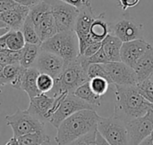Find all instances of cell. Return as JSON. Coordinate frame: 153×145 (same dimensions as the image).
I'll list each match as a JSON object with an SVG mask.
<instances>
[{
	"label": "cell",
	"mask_w": 153,
	"mask_h": 145,
	"mask_svg": "<svg viewBox=\"0 0 153 145\" xmlns=\"http://www.w3.org/2000/svg\"><path fill=\"white\" fill-rule=\"evenodd\" d=\"M97 17L98 15L94 12L91 4L84 6L79 11L74 29L79 40V55H82L85 49L91 44L94 43L90 37V29Z\"/></svg>",
	"instance_id": "obj_9"
},
{
	"label": "cell",
	"mask_w": 153,
	"mask_h": 145,
	"mask_svg": "<svg viewBox=\"0 0 153 145\" xmlns=\"http://www.w3.org/2000/svg\"><path fill=\"white\" fill-rule=\"evenodd\" d=\"M55 84V79L45 73H39L37 78V87L41 94L49 93Z\"/></svg>",
	"instance_id": "obj_29"
},
{
	"label": "cell",
	"mask_w": 153,
	"mask_h": 145,
	"mask_svg": "<svg viewBox=\"0 0 153 145\" xmlns=\"http://www.w3.org/2000/svg\"><path fill=\"white\" fill-rule=\"evenodd\" d=\"M136 73L138 83L142 82L153 74V46L152 45L146 53L139 59L133 68Z\"/></svg>",
	"instance_id": "obj_18"
},
{
	"label": "cell",
	"mask_w": 153,
	"mask_h": 145,
	"mask_svg": "<svg viewBox=\"0 0 153 145\" xmlns=\"http://www.w3.org/2000/svg\"><path fill=\"white\" fill-rule=\"evenodd\" d=\"M37 1H42V0H37Z\"/></svg>",
	"instance_id": "obj_48"
},
{
	"label": "cell",
	"mask_w": 153,
	"mask_h": 145,
	"mask_svg": "<svg viewBox=\"0 0 153 145\" xmlns=\"http://www.w3.org/2000/svg\"><path fill=\"white\" fill-rule=\"evenodd\" d=\"M130 145H139L153 131V109L145 115L126 123Z\"/></svg>",
	"instance_id": "obj_11"
},
{
	"label": "cell",
	"mask_w": 153,
	"mask_h": 145,
	"mask_svg": "<svg viewBox=\"0 0 153 145\" xmlns=\"http://www.w3.org/2000/svg\"><path fill=\"white\" fill-rule=\"evenodd\" d=\"M150 79H151V81H152V86H153V74L150 77Z\"/></svg>",
	"instance_id": "obj_46"
},
{
	"label": "cell",
	"mask_w": 153,
	"mask_h": 145,
	"mask_svg": "<svg viewBox=\"0 0 153 145\" xmlns=\"http://www.w3.org/2000/svg\"><path fill=\"white\" fill-rule=\"evenodd\" d=\"M5 121L12 128L15 138L38 131H45V123L36 119L27 110L17 109L13 114L5 116Z\"/></svg>",
	"instance_id": "obj_5"
},
{
	"label": "cell",
	"mask_w": 153,
	"mask_h": 145,
	"mask_svg": "<svg viewBox=\"0 0 153 145\" xmlns=\"http://www.w3.org/2000/svg\"><path fill=\"white\" fill-rule=\"evenodd\" d=\"M65 66V62L60 56L40 49L34 68H36L39 73L48 74L56 79L60 76Z\"/></svg>",
	"instance_id": "obj_14"
},
{
	"label": "cell",
	"mask_w": 153,
	"mask_h": 145,
	"mask_svg": "<svg viewBox=\"0 0 153 145\" xmlns=\"http://www.w3.org/2000/svg\"><path fill=\"white\" fill-rule=\"evenodd\" d=\"M12 64L8 55L6 54V53H0V65L2 67H4V66H7V65H10Z\"/></svg>",
	"instance_id": "obj_39"
},
{
	"label": "cell",
	"mask_w": 153,
	"mask_h": 145,
	"mask_svg": "<svg viewBox=\"0 0 153 145\" xmlns=\"http://www.w3.org/2000/svg\"><path fill=\"white\" fill-rule=\"evenodd\" d=\"M20 145H44L50 143V136L45 131H38L17 138Z\"/></svg>",
	"instance_id": "obj_26"
},
{
	"label": "cell",
	"mask_w": 153,
	"mask_h": 145,
	"mask_svg": "<svg viewBox=\"0 0 153 145\" xmlns=\"http://www.w3.org/2000/svg\"><path fill=\"white\" fill-rule=\"evenodd\" d=\"M90 86L92 89V91L99 96H103L109 87V83L107 79L103 78H93L89 80Z\"/></svg>",
	"instance_id": "obj_30"
},
{
	"label": "cell",
	"mask_w": 153,
	"mask_h": 145,
	"mask_svg": "<svg viewBox=\"0 0 153 145\" xmlns=\"http://www.w3.org/2000/svg\"><path fill=\"white\" fill-rule=\"evenodd\" d=\"M4 28H8V27L6 26V24H5L4 22H3V21L0 20V29H4Z\"/></svg>",
	"instance_id": "obj_45"
},
{
	"label": "cell",
	"mask_w": 153,
	"mask_h": 145,
	"mask_svg": "<svg viewBox=\"0 0 153 145\" xmlns=\"http://www.w3.org/2000/svg\"><path fill=\"white\" fill-rule=\"evenodd\" d=\"M21 30L23 34V37H24L26 43L32 44V45H41L42 42L37 34V31L35 29V26L33 25L31 21L29 19V17L26 18Z\"/></svg>",
	"instance_id": "obj_28"
},
{
	"label": "cell",
	"mask_w": 153,
	"mask_h": 145,
	"mask_svg": "<svg viewBox=\"0 0 153 145\" xmlns=\"http://www.w3.org/2000/svg\"><path fill=\"white\" fill-rule=\"evenodd\" d=\"M40 49L60 56L65 65L75 61L79 56V40L74 30L58 32L42 42Z\"/></svg>",
	"instance_id": "obj_4"
},
{
	"label": "cell",
	"mask_w": 153,
	"mask_h": 145,
	"mask_svg": "<svg viewBox=\"0 0 153 145\" xmlns=\"http://www.w3.org/2000/svg\"><path fill=\"white\" fill-rule=\"evenodd\" d=\"M139 93L146 99L149 103L153 104V86L150 78H147L136 85Z\"/></svg>",
	"instance_id": "obj_32"
},
{
	"label": "cell",
	"mask_w": 153,
	"mask_h": 145,
	"mask_svg": "<svg viewBox=\"0 0 153 145\" xmlns=\"http://www.w3.org/2000/svg\"><path fill=\"white\" fill-rule=\"evenodd\" d=\"M100 118L93 110H83L71 115L56 128V143L57 145H67L97 129Z\"/></svg>",
	"instance_id": "obj_2"
},
{
	"label": "cell",
	"mask_w": 153,
	"mask_h": 145,
	"mask_svg": "<svg viewBox=\"0 0 153 145\" xmlns=\"http://www.w3.org/2000/svg\"><path fill=\"white\" fill-rule=\"evenodd\" d=\"M83 110H96V107L87 103L83 100L80 99L74 94H67L61 102L59 107L53 114L49 123L56 128L71 115Z\"/></svg>",
	"instance_id": "obj_10"
},
{
	"label": "cell",
	"mask_w": 153,
	"mask_h": 145,
	"mask_svg": "<svg viewBox=\"0 0 153 145\" xmlns=\"http://www.w3.org/2000/svg\"><path fill=\"white\" fill-rule=\"evenodd\" d=\"M5 53L8 55V57H9L12 64H20L21 63L22 50H20V51H11V50H7Z\"/></svg>",
	"instance_id": "obj_35"
},
{
	"label": "cell",
	"mask_w": 153,
	"mask_h": 145,
	"mask_svg": "<svg viewBox=\"0 0 153 145\" xmlns=\"http://www.w3.org/2000/svg\"><path fill=\"white\" fill-rule=\"evenodd\" d=\"M110 34L109 23L105 20V12L100 13L92 22L90 29V37L94 43H102Z\"/></svg>",
	"instance_id": "obj_19"
},
{
	"label": "cell",
	"mask_w": 153,
	"mask_h": 145,
	"mask_svg": "<svg viewBox=\"0 0 153 145\" xmlns=\"http://www.w3.org/2000/svg\"><path fill=\"white\" fill-rule=\"evenodd\" d=\"M116 105L113 116L124 122L145 115L152 104L139 93L136 86H115Z\"/></svg>",
	"instance_id": "obj_1"
},
{
	"label": "cell",
	"mask_w": 153,
	"mask_h": 145,
	"mask_svg": "<svg viewBox=\"0 0 153 145\" xmlns=\"http://www.w3.org/2000/svg\"><path fill=\"white\" fill-rule=\"evenodd\" d=\"M101 45H102V43H92V44H91L85 49L84 53L81 56H83V57H91V56H92L93 54H95L101 48Z\"/></svg>",
	"instance_id": "obj_34"
},
{
	"label": "cell",
	"mask_w": 153,
	"mask_h": 145,
	"mask_svg": "<svg viewBox=\"0 0 153 145\" xmlns=\"http://www.w3.org/2000/svg\"><path fill=\"white\" fill-rule=\"evenodd\" d=\"M123 42L115 35L109 34L102 42L101 47L108 60V62H121L120 51Z\"/></svg>",
	"instance_id": "obj_20"
},
{
	"label": "cell",
	"mask_w": 153,
	"mask_h": 145,
	"mask_svg": "<svg viewBox=\"0 0 153 145\" xmlns=\"http://www.w3.org/2000/svg\"><path fill=\"white\" fill-rule=\"evenodd\" d=\"M39 75V71L34 67L24 69L22 74L20 89L23 90L28 94L30 99L34 98L41 94L37 87V78Z\"/></svg>",
	"instance_id": "obj_17"
},
{
	"label": "cell",
	"mask_w": 153,
	"mask_h": 145,
	"mask_svg": "<svg viewBox=\"0 0 153 145\" xmlns=\"http://www.w3.org/2000/svg\"><path fill=\"white\" fill-rule=\"evenodd\" d=\"M49 12H51V8L49 4L45 1H38L36 4L30 7L28 17L31 21L34 26L38 25L41 20H43Z\"/></svg>",
	"instance_id": "obj_22"
},
{
	"label": "cell",
	"mask_w": 153,
	"mask_h": 145,
	"mask_svg": "<svg viewBox=\"0 0 153 145\" xmlns=\"http://www.w3.org/2000/svg\"><path fill=\"white\" fill-rule=\"evenodd\" d=\"M24 69L25 68H23L20 64H10L4 66L3 69V72L8 84H10L16 89H20L21 77Z\"/></svg>",
	"instance_id": "obj_25"
},
{
	"label": "cell",
	"mask_w": 153,
	"mask_h": 145,
	"mask_svg": "<svg viewBox=\"0 0 153 145\" xmlns=\"http://www.w3.org/2000/svg\"><path fill=\"white\" fill-rule=\"evenodd\" d=\"M89 80L87 69L82 66L78 56L75 61L65 66L60 76L55 79L52 90L48 94L53 97H56L62 94H74L79 86Z\"/></svg>",
	"instance_id": "obj_3"
},
{
	"label": "cell",
	"mask_w": 153,
	"mask_h": 145,
	"mask_svg": "<svg viewBox=\"0 0 153 145\" xmlns=\"http://www.w3.org/2000/svg\"><path fill=\"white\" fill-rule=\"evenodd\" d=\"M39 52L40 45L26 43L24 47L22 49V59L20 63L21 66H22L25 69L34 67Z\"/></svg>",
	"instance_id": "obj_23"
},
{
	"label": "cell",
	"mask_w": 153,
	"mask_h": 145,
	"mask_svg": "<svg viewBox=\"0 0 153 145\" xmlns=\"http://www.w3.org/2000/svg\"><path fill=\"white\" fill-rule=\"evenodd\" d=\"M18 5L13 0H0V13L8 10H12Z\"/></svg>",
	"instance_id": "obj_36"
},
{
	"label": "cell",
	"mask_w": 153,
	"mask_h": 145,
	"mask_svg": "<svg viewBox=\"0 0 153 145\" xmlns=\"http://www.w3.org/2000/svg\"><path fill=\"white\" fill-rule=\"evenodd\" d=\"M26 42L22 30L10 29L6 33V45L8 50L11 51H20L22 50Z\"/></svg>",
	"instance_id": "obj_27"
},
{
	"label": "cell",
	"mask_w": 153,
	"mask_h": 145,
	"mask_svg": "<svg viewBox=\"0 0 153 145\" xmlns=\"http://www.w3.org/2000/svg\"><path fill=\"white\" fill-rule=\"evenodd\" d=\"M30 7L18 4L12 10L5 11L0 13V20L6 24L10 29L21 30L22 25L28 17Z\"/></svg>",
	"instance_id": "obj_16"
},
{
	"label": "cell",
	"mask_w": 153,
	"mask_h": 145,
	"mask_svg": "<svg viewBox=\"0 0 153 145\" xmlns=\"http://www.w3.org/2000/svg\"><path fill=\"white\" fill-rule=\"evenodd\" d=\"M8 50L6 45V34L0 37V53H5Z\"/></svg>",
	"instance_id": "obj_40"
},
{
	"label": "cell",
	"mask_w": 153,
	"mask_h": 145,
	"mask_svg": "<svg viewBox=\"0 0 153 145\" xmlns=\"http://www.w3.org/2000/svg\"><path fill=\"white\" fill-rule=\"evenodd\" d=\"M97 131L98 130L95 129L67 145H97V143H96Z\"/></svg>",
	"instance_id": "obj_33"
},
{
	"label": "cell",
	"mask_w": 153,
	"mask_h": 145,
	"mask_svg": "<svg viewBox=\"0 0 153 145\" xmlns=\"http://www.w3.org/2000/svg\"><path fill=\"white\" fill-rule=\"evenodd\" d=\"M151 137L153 139V131H152V135H151Z\"/></svg>",
	"instance_id": "obj_47"
},
{
	"label": "cell",
	"mask_w": 153,
	"mask_h": 145,
	"mask_svg": "<svg viewBox=\"0 0 153 145\" xmlns=\"http://www.w3.org/2000/svg\"><path fill=\"white\" fill-rule=\"evenodd\" d=\"M45 1L50 5L51 12L55 19L58 32L74 30L80 10L61 0Z\"/></svg>",
	"instance_id": "obj_8"
},
{
	"label": "cell",
	"mask_w": 153,
	"mask_h": 145,
	"mask_svg": "<svg viewBox=\"0 0 153 145\" xmlns=\"http://www.w3.org/2000/svg\"><path fill=\"white\" fill-rule=\"evenodd\" d=\"M152 109H153V104H152Z\"/></svg>",
	"instance_id": "obj_49"
},
{
	"label": "cell",
	"mask_w": 153,
	"mask_h": 145,
	"mask_svg": "<svg viewBox=\"0 0 153 145\" xmlns=\"http://www.w3.org/2000/svg\"><path fill=\"white\" fill-rule=\"evenodd\" d=\"M10 30V29L9 28H4V29H0V37H2V36H4V35H5L8 31Z\"/></svg>",
	"instance_id": "obj_44"
},
{
	"label": "cell",
	"mask_w": 153,
	"mask_h": 145,
	"mask_svg": "<svg viewBox=\"0 0 153 145\" xmlns=\"http://www.w3.org/2000/svg\"><path fill=\"white\" fill-rule=\"evenodd\" d=\"M97 130L110 145H130L126 124L115 118H100Z\"/></svg>",
	"instance_id": "obj_6"
},
{
	"label": "cell",
	"mask_w": 153,
	"mask_h": 145,
	"mask_svg": "<svg viewBox=\"0 0 153 145\" xmlns=\"http://www.w3.org/2000/svg\"><path fill=\"white\" fill-rule=\"evenodd\" d=\"M87 74L89 79H91L93 78H103L108 81V83L111 85L109 77L108 75V72L105 69L104 64H91L88 67Z\"/></svg>",
	"instance_id": "obj_31"
},
{
	"label": "cell",
	"mask_w": 153,
	"mask_h": 145,
	"mask_svg": "<svg viewBox=\"0 0 153 145\" xmlns=\"http://www.w3.org/2000/svg\"><path fill=\"white\" fill-rule=\"evenodd\" d=\"M96 143L97 145H110L108 143V141L100 135L99 131H97V135H96Z\"/></svg>",
	"instance_id": "obj_42"
},
{
	"label": "cell",
	"mask_w": 153,
	"mask_h": 145,
	"mask_svg": "<svg viewBox=\"0 0 153 145\" xmlns=\"http://www.w3.org/2000/svg\"><path fill=\"white\" fill-rule=\"evenodd\" d=\"M140 0H118L119 6L122 10L126 11L128 8H132L136 6L139 4Z\"/></svg>",
	"instance_id": "obj_38"
},
{
	"label": "cell",
	"mask_w": 153,
	"mask_h": 145,
	"mask_svg": "<svg viewBox=\"0 0 153 145\" xmlns=\"http://www.w3.org/2000/svg\"><path fill=\"white\" fill-rule=\"evenodd\" d=\"M74 94L96 108L98 106H100V104H101V96L97 95L92 91V89L90 86L89 81L84 83L81 86H79L74 91Z\"/></svg>",
	"instance_id": "obj_24"
},
{
	"label": "cell",
	"mask_w": 153,
	"mask_h": 145,
	"mask_svg": "<svg viewBox=\"0 0 153 145\" xmlns=\"http://www.w3.org/2000/svg\"><path fill=\"white\" fill-rule=\"evenodd\" d=\"M110 33L117 37L123 43L143 39V25L131 19H121L109 23Z\"/></svg>",
	"instance_id": "obj_13"
},
{
	"label": "cell",
	"mask_w": 153,
	"mask_h": 145,
	"mask_svg": "<svg viewBox=\"0 0 153 145\" xmlns=\"http://www.w3.org/2000/svg\"><path fill=\"white\" fill-rule=\"evenodd\" d=\"M111 84L115 86H136L138 78L134 70L123 62L104 64Z\"/></svg>",
	"instance_id": "obj_12"
},
{
	"label": "cell",
	"mask_w": 153,
	"mask_h": 145,
	"mask_svg": "<svg viewBox=\"0 0 153 145\" xmlns=\"http://www.w3.org/2000/svg\"><path fill=\"white\" fill-rule=\"evenodd\" d=\"M13 1L15 2L18 4L28 6V7H30L31 5H33L34 4H36L38 2L37 0H13Z\"/></svg>",
	"instance_id": "obj_41"
},
{
	"label": "cell",
	"mask_w": 153,
	"mask_h": 145,
	"mask_svg": "<svg viewBox=\"0 0 153 145\" xmlns=\"http://www.w3.org/2000/svg\"><path fill=\"white\" fill-rule=\"evenodd\" d=\"M0 86H1V84H0Z\"/></svg>",
	"instance_id": "obj_50"
},
{
	"label": "cell",
	"mask_w": 153,
	"mask_h": 145,
	"mask_svg": "<svg viewBox=\"0 0 153 145\" xmlns=\"http://www.w3.org/2000/svg\"><path fill=\"white\" fill-rule=\"evenodd\" d=\"M35 29L41 42L56 35L58 30L52 12H49L43 20H41V21L35 26Z\"/></svg>",
	"instance_id": "obj_21"
},
{
	"label": "cell",
	"mask_w": 153,
	"mask_h": 145,
	"mask_svg": "<svg viewBox=\"0 0 153 145\" xmlns=\"http://www.w3.org/2000/svg\"><path fill=\"white\" fill-rule=\"evenodd\" d=\"M152 46L147 41L143 39H136L129 42H124L121 46L120 57L121 62L134 68L139 59L146 53Z\"/></svg>",
	"instance_id": "obj_15"
},
{
	"label": "cell",
	"mask_w": 153,
	"mask_h": 145,
	"mask_svg": "<svg viewBox=\"0 0 153 145\" xmlns=\"http://www.w3.org/2000/svg\"><path fill=\"white\" fill-rule=\"evenodd\" d=\"M61 1H63L72 6H74L75 8H77L79 10L90 4H91L90 0H61Z\"/></svg>",
	"instance_id": "obj_37"
},
{
	"label": "cell",
	"mask_w": 153,
	"mask_h": 145,
	"mask_svg": "<svg viewBox=\"0 0 153 145\" xmlns=\"http://www.w3.org/2000/svg\"><path fill=\"white\" fill-rule=\"evenodd\" d=\"M67 94H62L56 97H53L47 94H40L30 99V105L27 111L39 120L44 123L49 122L61 102Z\"/></svg>",
	"instance_id": "obj_7"
},
{
	"label": "cell",
	"mask_w": 153,
	"mask_h": 145,
	"mask_svg": "<svg viewBox=\"0 0 153 145\" xmlns=\"http://www.w3.org/2000/svg\"><path fill=\"white\" fill-rule=\"evenodd\" d=\"M5 145H20L19 144V142L17 140V138H15L14 136H13L6 144Z\"/></svg>",
	"instance_id": "obj_43"
}]
</instances>
